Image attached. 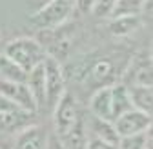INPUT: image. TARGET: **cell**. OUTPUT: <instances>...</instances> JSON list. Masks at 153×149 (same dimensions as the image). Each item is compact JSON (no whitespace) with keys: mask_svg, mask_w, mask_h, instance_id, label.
<instances>
[{"mask_svg":"<svg viewBox=\"0 0 153 149\" xmlns=\"http://www.w3.org/2000/svg\"><path fill=\"white\" fill-rule=\"evenodd\" d=\"M2 55L7 57L11 62H15L26 73H29L36 66H40L48 57L44 46L36 38H31V36H16V38L9 40L4 46Z\"/></svg>","mask_w":153,"mask_h":149,"instance_id":"6da1fadb","label":"cell"},{"mask_svg":"<svg viewBox=\"0 0 153 149\" xmlns=\"http://www.w3.org/2000/svg\"><path fill=\"white\" fill-rule=\"evenodd\" d=\"M73 13H75V0H49L38 11L29 15V24L42 31H51L62 27Z\"/></svg>","mask_w":153,"mask_h":149,"instance_id":"7a4b0ae2","label":"cell"},{"mask_svg":"<svg viewBox=\"0 0 153 149\" xmlns=\"http://www.w3.org/2000/svg\"><path fill=\"white\" fill-rule=\"evenodd\" d=\"M51 111H53V129H55L56 138L64 136L75 125V122L82 117L80 109H79V100L68 89L64 91V95L59 98V102L55 104V107Z\"/></svg>","mask_w":153,"mask_h":149,"instance_id":"3957f363","label":"cell"},{"mask_svg":"<svg viewBox=\"0 0 153 149\" xmlns=\"http://www.w3.org/2000/svg\"><path fill=\"white\" fill-rule=\"evenodd\" d=\"M42 66H44V80H46V105L44 107L53 109L55 104L59 102V98L64 95L68 78H66L62 62L55 60L53 57H46Z\"/></svg>","mask_w":153,"mask_h":149,"instance_id":"277c9868","label":"cell"},{"mask_svg":"<svg viewBox=\"0 0 153 149\" xmlns=\"http://www.w3.org/2000/svg\"><path fill=\"white\" fill-rule=\"evenodd\" d=\"M113 125H115V131H117V135L120 138L144 135L146 131L151 129V115L137 111V109H129L128 113L115 118Z\"/></svg>","mask_w":153,"mask_h":149,"instance_id":"5b68a950","label":"cell"},{"mask_svg":"<svg viewBox=\"0 0 153 149\" xmlns=\"http://www.w3.org/2000/svg\"><path fill=\"white\" fill-rule=\"evenodd\" d=\"M49 136L51 135L48 131V127L35 122L15 135L11 149H46Z\"/></svg>","mask_w":153,"mask_h":149,"instance_id":"8992f818","label":"cell"},{"mask_svg":"<svg viewBox=\"0 0 153 149\" xmlns=\"http://www.w3.org/2000/svg\"><path fill=\"white\" fill-rule=\"evenodd\" d=\"M0 95H4L18 109L27 111V113H33V115L36 113V104L31 97L26 82H4V80H0Z\"/></svg>","mask_w":153,"mask_h":149,"instance_id":"52a82bcc","label":"cell"},{"mask_svg":"<svg viewBox=\"0 0 153 149\" xmlns=\"http://www.w3.org/2000/svg\"><path fill=\"white\" fill-rule=\"evenodd\" d=\"M124 86H144V87H153V67H151V58H140V60H131V64L126 67L122 74Z\"/></svg>","mask_w":153,"mask_h":149,"instance_id":"ba28073f","label":"cell"},{"mask_svg":"<svg viewBox=\"0 0 153 149\" xmlns=\"http://www.w3.org/2000/svg\"><path fill=\"white\" fill-rule=\"evenodd\" d=\"M33 118H35L33 113H27V111H22V109H13V111L0 113V136H7V135L15 136L24 127L35 124Z\"/></svg>","mask_w":153,"mask_h":149,"instance_id":"9c48e42d","label":"cell"},{"mask_svg":"<svg viewBox=\"0 0 153 149\" xmlns=\"http://www.w3.org/2000/svg\"><path fill=\"white\" fill-rule=\"evenodd\" d=\"M113 77H115V64L109 58H95L93 57L82 82H88V84L91 82L99 89V87H104V86H111V84H106V82Z\"/></svg>","mask_w":153,"mask_h":149,"instance_id":"30bf717a","label":"cell"},{"mask_svg":"<svg viewBox=\"0 0 153 149\" xmlns=\"http://www.w3.org/2000/svg\"><path fill=\"white\" fill-rule=\"evenodd\" d=\"M89 115L100 120L113 122V109H111V86L99 87L89 98Z\"/></svg>","mask_w":153,"mask_h":149,"instance_id":"8fae6325","label":"cell"},{"mask_svg":"<svg viewBox=\"0 0 153 149\" xmlns=\"http://www.w3.org/2000/svg\"><path fill=\"white\" fill-rule=\"evenodd\" d=\"M26 86H27L31 97L36 104V111L44 109V105H46V80H44V66L42 64L27 73Z\"/></svg>","mask_w":153,"mask_h":149,"instance_id":"7c38bea8","label":"cell"},{"mask_svg":"<svg viewBox=\"0 0 153 149\" xmlns=\"http://www.w3.org/2000/svg\"><path fill=\"white\" fill-rule=\"evenodd\" d=\"M86 131H88V136L104 140V142L113 144V145H117L119 144V138H120L117 135V131H115L113 122L100 120V118H95V117H89V124L86 125Z\"/></svg>","mask_w":153,"mask_h":149,"instance_id":"4fadbf2b","label":"cell"},{"mask_svg":"<svg viewBox=\"0 0 153 149\" xmlns=\"http://www.w3.org/2000/svg\"><path fill=\"white\" fill-rule=\"evenodd\" d=\"M60 145L64 149H86L88 144V131H86V124H84V117H80L75 122V125L69 131L59 138Z\"/></svg>","mask_w":153,"mask_h":149,"instance_id":"5bb4252c","label":"cell"},{"mask_svg":"<svg viewBox=\"0 0 153 149\" xmlns=\"http://www.w3.org/2000/svg\"><path fill=\"white\" fill-rule=\"evenodd\" d=\"M142 26V16H117L108 18V31L113 36H129Z\"/></svg>","mask_w":153,"mask_h":149,"instance_id":"9a60e30c","label":"cell"},{"mask_svg":"<svg viewBox=\"0 0 153 149\" xmlns=\"http://www.w3.org/2000/svg\"><path fill=\"white\" fill-rule=\"evenodd\" d=\"M126 87L129 93V100H131L133 109L151 115V111H153V87H144V86H126Z\"/></svg>","mask_w":153,"mask_h":149,"instance_id":"2e32d148","label":"cell"},{"mask_svg":"<svg viewBox=\"0 0 153 149\" xmlns=\"http://www.w3.org/2000/svg\"><path fill=\"white\" fill-rule=\"evenodd\" d=\"M111 109H113V120L124 113H128L129 109H133L128 87L122 82L111 84Z\"/></svg>","mask_w":153,"mask_h":149,"instance_id":"e0dca14e","label":"cell"},{"mask_svg":"<svg viewBox=\"0 0 153 149\" xmlns=\"http://www.w3.org/2000/svg\"><path fill=\"white\" fill-rule=\"evenodd\" d=\"M151 0H117L109 18L117 16H140L146 7H149Z\"/></svg>","mask_w":153,"mask_h":149,"instance_id":"ac0fdd59","label":"cell"},{"mask_svg":"<svg viewBox=\"0 0 153 149\" xmlns=\"http://www.w3.org/2000/svg\"><path fill=\"white\" fill-rule=\"evenodd\" d=\"M26 78H27L26 71H22L7 57L0 55V80H4V82H26Z\"/></svg>","mask_w":153,"mask_h":149,"instance_id":"d6986e66","label":"cell"},{"mask_svg":"<svg viewBox=\"0 0 153 149\" xmlns=\"http://www.w3.org/2000/svg\"><path fill=\"white\" fill-rule=\"evenodd\" d=\"M117 149H151V129L144 135L119 138Z\"/></svg>","mask_w":153,"mask_h":149,"instance_id":"ffe728a7","label":"cell"},{"mask_svg":"<svg viewBox=\"0 0 153 149\" xmlns=\"http://www.w3.org/2000/svg\"><path fill=\"white\" fill-rule=\"evenodd\" d=\"M117 4V0H95L91 15L97 18H109L113 13V7Z\"/></svg>","mask_w":153,"mask_h":149,"instance_id":"44dd1931","label":"cell"},{"mask_svg":"<svg viewBox=\"0 0 153 149\" xmlns=\"http://www.w3.org/2000/svg\"><path fill=\"white\" fill-rule=\"evenodd\" d=\"M86 149H117V145L108 144V142H104V140H99V138H93V136H88Z\"/></svg>","mask_w":153,"mask_h":149,"instance_id":"7402d4cb","label":"cell"},{"mask_svg":"<svg viewBox=\"0 0 153 149\" xmlns=\"http://www.w3.org/2000/svg\"><path fill=\"white\" fill-rule=\"evenodd\" d=\"M95 0H75V11H79L80 15H91Z\"/></svg>","mask_w":153,"mask_h":149,"instance_id":"603a6c76","label":"cell"},{"mask_svg":"<svg viewBox=\"0 0 153 149\" xmlns=\"http://www.w3.org/2000/svg\"><path fill=\"white\" fill-rule=\"evenodd\" d=\"M13 109H18L15 104H11L4 95H0V113H6V111H13Z\"/></svg>","mask_w":153,"mask_h":149,"instance_id":"cb8c5ba5","label":"cell"},{"mask_svg":"<svg viewBox=\"0 0 153 149\" xmlns=\"http://www.w3.org/2000/svg\"><path fill=\"white\" fill-rule=\"evenodd\" d=\"M0 149H2V147H0Z\"/></svg>","mask_w":153,"mask_h":149,"instance_id":"d4e9b609","label":"cell"}]
</instances>
